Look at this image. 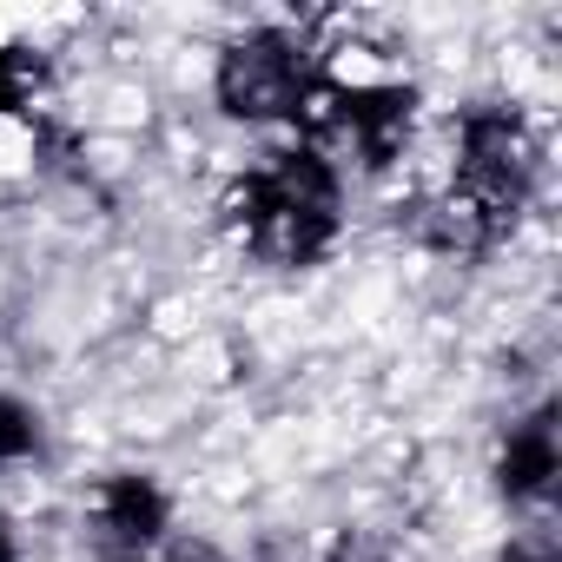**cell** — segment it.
Returning <instances> with one entry per match:
<instances>
[{"instance_id": "2", "label": "cell", "mask_w": 562, "mask_h": 562, "mask_svg": "<svg viewBox=\"0 0 562 562\" xmlns=\"http://www.w3.org/2000/svg\"><path fill=\"white\" fill-rule=\"evenodd\" d=\"M542 172V139L516 106H470L457 120V172L450 192L470 199L496 232H509L536 192Z\"/></svg>"}, {"instance_id": "7", "label": "cell", "mask_w": 562, "mask_h": 562, "mask_svg": "<svg viewBox=\"0 0 562 562\" xmlns=\"http://www.w3.org/2000/svg\"><path fill=\"white\" fill-rule=\"evenodd\" d=\"M41 457V417L14 397H0V470H21Z\"/></svg>"}, {"instance_id": "1", "label": "cell", "mask_w": 562, "mask_h": 562, "mask_svg": "<svg viewBox=\"0 0 562 562\" xmlns=\"http://www.w3.org/2000/svg\"><path fill=\"white\" fill-rule=\"evenodd\" d=\"M225 225L265 265H312L338 245V166L312 146L271 153L225 192Z\"/></svg>"}, {"instance_id": "5", "label": "cell", "mask_w": 562, "mask_h": 562, "mask_svg": "<svg viewBox=\"0 0 562 562\" xmlns=\"http://www.w3.org/2000/svg\"><path fill=\"white\" fill-rule=\"evenodd\" d=\"M555 470H562L555 424H549V417L509 424V437H503V450H496V483H503V496H509V503H549Z\"/></svg>"}, {"instance_id": "3", "label": "cell", "mask_w": 562, "mask_h": 562, "mask_svg": "<svg viewBox=\"0 0 562 562\" xmlns=\"http://www.w3.org/2000/svg\"><path fill=\"white\" fill-rule=\"evenodd\" d=\"M318 87V60L312 41L292 27H251L218 54L212 93L232 120L245 126H271V120H299L305 93Z\"/></svg>"}, {"instance_id": "6", "label": "cell", "mask_w": 562, "mask_h": 562, "mask_svg": "<svg viewBox=\"0 0 562 562\" xmlns=\"http://www.w3.org/2000/svg\"><path fill=\"white\" fill-rule=\"evenodd\" d=\"M41 87H47L41 47H27V41H14L8 27H0V120H34Z\"/></svg>"}, {"instance_id": "9", "label": "cell", "mask_w": 562, "mask_h": 562, "mask_svg": "<svg viewBox=\"0 0 562 562\" xmlns=\"http://www.w3.org/2000/svg\"><path fill=\"white\" fill-rule=\"evenodd\" d=\"M0 562H21V555H14V536H8V522H0Z\"/></svg>"}, {"instance_id": "4", "label": "cell", "mask_w": 562, "mask_h": 562, "mask_svg": "<svg viewBox=\"0 0 562 562\" xmlns=\"http://www.w3.org/2000/svg\"><path fill=\"white\" fill-rule=\"evenodd\" d=\"M159 529H166V490L153 476H133L126 470V476H106L93 490V536L106 549L139 555L146 542H159Z\"/></svg>"}, {"instance_id": "8", "label": "cell", "mask_w": 562, "mask_h": 562, "mask_svg": "<svg viewBox=\"0 0 562 562\" xmlns=\"http://www.w3.org/2000/svg\"><path fill=\"white\" fill-rule=\"evenodd\" d=\"M503 562H555V536L549 529H522V536H509Z\"/></svg>"}]
</instances>
